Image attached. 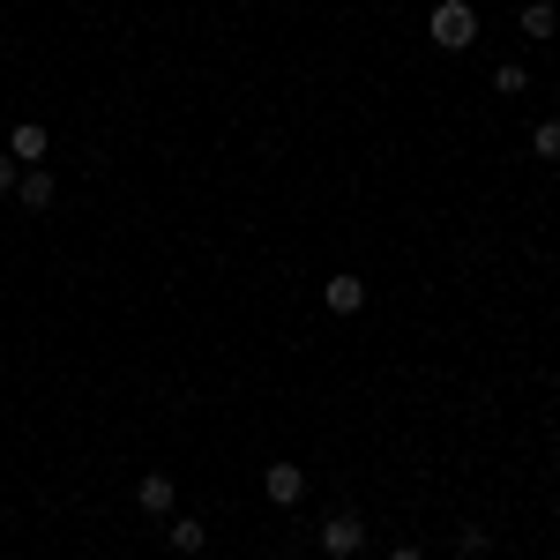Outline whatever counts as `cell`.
I'll return each mask as SVG.
<instances>
[{
  "mask_svg": "<svg viewBox=\"0 0 560 560\" xmlns=\"http://www.w3.org/2000/svg\"><path fill=\"white\" fill-rule=\"evenodd\" d=\"M15 179H23V173H15V158L0 150V195H15Z\"/></svg>",
  "mask_w": 560,
  "mask_h": 560,
  "instance_id": "cell-12",
  "label": "cell"
},
{
  "mask_svg": "<svg viewBox=\"0 0 560 560\" xmlns=\"http://www.w3.org/2000/svg\"><path fill=\"white\" fill-rule=\"evenodd\" d=\"M165 530H173V560H187V553H202V546H210V523H195V516H173Z\"/></svg>",
  "mask_w": 560,
  "mask_h": 560,
  "instance_id": "cell-7",
  "label": "cell"
},
{
  "mask_svg": "<svg viewBox=\"0 0 560 560\" xmlns=\"http://www.w3.org/2000/svg\"><path fill=\"white\" fill-rule=\"evenodd\" d=\"M15 202H23V210H45V202H52V173H45V165H31V173L15 179Z\"/></svg>",
  "mask_w": 560,
  "mask_h": 560,
  "instance_id": "cell-9",
  "label": "cell"
},
{
  "mask_svg": "<svg viewBox=\"0 0 560 560\" xmlns=\"http://www.w3.org/2000/svg\"><path fill=\"white\" fill-rule=\"evenodd\" d=\"M359 546H366V523H359V516H329V523H322V553H329V560H351Z\"/></svg>",
  "mask_w": 560,
  "mask_h": 560,
  "instance_id": "cell-3",
  "label": "cell"
},
{
  "mask_svg": "<svg viewBox=\"0 0 560 560\" xmlns=\"http://www.w3.org/2000/svg\"><path fill=\"white\" fill-rule=\"evenodd\" d=\"M530 158L560 165V120H538V128H530Z\"/></svg>",
  "mask_w": 560,
  "mask_h": 560,
  "instance_id": "cell-10",
  "label": "cell"
},
{
  "mask_svg": "<svg viewBox=\"0 0 560 560\" xmlns=\"http://www.w3.org/2000/svg\"><path fill=\"white\" fill-rule=\"evenodd\" d=\"M261 493H269L277 509H300L306 501V471L300 464H269V471H261Z\"/></svg>",
  "mask_w": 560,
  "mask_h": 560,
  "instance_id": "cell-2",
  "label": "cell"
},
{
  "mask_svg": "<svg viewBox=\"0 0 560 560\" xmlns=\"http://www.w3.org/2000/svg\"><path fill=\"white\" fill-rule=\"evenodd\" d=\"M523 83H530L523 60H501V68H493V90H501V97H523Z\"/></svg>",
  "mask_w": 560,
  "mask_h": 560,
  "instance_id": "cell-11",
  "label": "cell"
},
{
  "mask_svg": "<svg viewBox=\"0 0 560 560\" xmlns=\"http://www.w3.org/2000/svg\"><path fill=\"white\" fill-rule=\"evenodd\" d=\"M516 23H523V38H538V45H546V38L560 31V8H553V0H523V15H516Z\"/></svg>",
  "mask_w": 560,
  "mask_h": 560,
  "instance_id": "cell-6",
  "label": "cell"
},
{
  "mask_svg": "<svg viewBox=\"0 0 560 560\" xmlns=\"http://www.w3.org/2000/svg\"><path fill=\"white\" fill-rule=\"evenodd\" d=\"M322 306H329V314H359V306H366V284H359L351 269H337V277L322 284Z\"/></svg>",
  "mask_w": 560,
  "mask_h": 560,
  "instance_id": "cell-5",
  "label": "cell"
},
{
  "mask_svg": "<svg viewBox=\"0 0 560 560\" xmlns=\"http://www.w3.org/2000/svg\"><path fill=\"white\" fill-rule=\"evenodd\" d=\"M8 158H15V165H38V158H45V128H38V120H23V128L8 135Z\"/></svg>",
  "mask_w": 560,
  "mask_h": 560,
  "instance_id": "cell-8",
  "label": "cell"
},
{
  "mask_svg": "<svg viewBox=\"0 0 560 560\" xmlns=\"http://www.w3.org/2000/svg\"><path fill=\"white\" fill-rule=\"evenodd\" d=\"M135 509H142V516H179V493H173V478H165V471H150L142 486H135Z\"/></svg>",
  "mask_w": 560,
  "mask_h": 560,
  "instance_id": "cell-4",
  "label": "cell"
},
{
  "mask_svg": "<svg viewBox=\"0 0 560 560\" xmlns=\"http://www.w3.org/2000/svg\"><path fill=\"white\" fill-rule=\"evenodd\" d=\"M388 560H427V553H419V546H396V553H388Z\"/></svg>",
  "mask_w": 560,
  "mask_h": 560,
  "instance_id": "cell-13",
  "label": "cell"
},
{
  "mask_svg": "<svg viewBox=\"0 0 560 560\" xmlns=\"http://www.w3.org/2000/svg\"><path fill=\"white\" fill-rule=\"evenodd\" d=\"M427 38L441 45V52H464V45L478 38V15H471V0H441L427 15Z\"/></svg>",
  "mask_w": 560,
  "mask_h": 560,
  "instance_id": "cell-1",
  "label": "cell"
},
{
  "mask_svg": "<svg viewBox=\"0 0 560 560\" xmlns=\"http://www.w3.org/2000/svg\"><path fill=\"white\" fill-rule=\"evenodd\" d=\"M471 560H486V553H471Z\"/></svg>",
  "mask_w": 560,
  "mask_h": 560,
  "instance_id": "cell-14",
  "label": "cell"
}]
</instances>
